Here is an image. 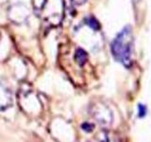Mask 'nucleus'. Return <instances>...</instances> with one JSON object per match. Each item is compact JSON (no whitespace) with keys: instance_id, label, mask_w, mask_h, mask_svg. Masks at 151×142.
I'll return each instance as SVG.
<instances>
[{"instance_id":"1","label":"nucleus","mask_w":151,"mask_h":142,"mask_svg":"<svg viewBox=\"0 0 151 142\" xmlns=\"http://www.w3.org/2000/svg\"><path fill=\"white\" fill-rule=\"evenodd\" d=\"M111 53L116 61L127 68L133 64L134 38L130 26L125 27L118 33L111 43Z\"/></svg>"},{"instance_id":"2","label":"nucleus","mask_w":151,"mask_h":142,"mask_svg":"<svg viewBox=\"0 0 151 142\" xmlns=\"http://www.w3.org/2000/svg\"><path fill=\"white\" fill-rule=\"evenodd\" d=\"M34 94H35L34 90L27 83H23L21 85V87H19V101H21V105L23 108H26L27 106V99H31ZM41 106H42L41 101L37 97L35 99H33L32 101L29 99V104H28V107L27 109V112L36 113Z\"/></svg>"},{"instance_id":"3","label":"nucleus","mask_w":151,"mask_h":142,"mask_svg":"<svg viewBox=\"0 0 151 142\" xmlns=\"http://www.w3.org/2000/svg\"><path fill=\"white\" fill-rule=\"evenodd\" d=\"M29 16H30L29 9L23 3L12 4L9 8L8 17L13 24H16V25L25 24L29 19Z\"/></svg>"},{"instance_id":"4","label":"nucleus","mask_w":151,"mask_h":142,"mask_svg":"<svg viewBox=\"0 0 151 142\" xmlns=\"http://www.w3.org/2000/svg\"><path fill=\"white\" fill-rule=\"evenodd\" d=\"M91 115L99 124L103 126H109L112 122L111 111L101 102H96L91 107Z\"/></svg>"},{"instance_id":"5","label":"nucleus","mask_w":151,"mask_h":142,"mask_svg":"<svg viewBox=\"0 0 151 142\" xmlns=\"http://www.w3.org/2000/svg\"><path fill=\"white\" fill-rule=\"evenodd\" d=\"M13 97L11 88L2 80H0V111H5L12 107Z\"/></svg>"},{"instance_id":"6","label":"nucleus","mask_w":151,"mask_h":142,"mask_svg":"<svg viewBox=\"0 0 151 142\" xmlns=\"http://www.w3.org/2000/svg\"><path fill=\"white\" fill-rule=\"evenodd\" d=\"M74 59L76 63L79 66H83L88 61V54L83 49H81V47H78L75 51Z\"/></svg>"},{"instance_id":"7","label":"nucleus","mask_w":151,"mask_h":142,"mask_svg":"<svg viewBox=\"0 0 151 142\" xmlns=\"http://www.w3.org/2000/svg\"><path fill=\"white\" fill-rule=\"evenodd\" d=\"M48 1L49 0H31L33 11L38 16H40L44 13L47 4H48Z\"/></svg>"},{"instance_id":"8","label":"nucleus","mask_w":151,"mask_h":142,"mask_svg":"<svg viewBox=\"0 0 151 142\" xmlns=\"http://www.w3.org/2000/svg\"><path fill=\"white\" fill-rule=\"evenodd\" d=\"M86 24L91 28H93V30H98L99 28H100L98 21L94 17H93V16H90V17H88L86 19Z\"/></svg>"},{"instance_id":"9","label":"nucleus","mask_w":151,"mask_h":142,"mask_svg":"<svg viewBox=\"0 0 151 142\" xmlns=\"http://www.w3.org/2000/svg\"><path fill=\"white\" fill-rule=\"evenodd\" d=\"M82 129H83L85 132L90 133V132H92V131H93V125L91 124V123L86 122V123H84V124H82Z\"/></svg>"},{"instance_id":"10","label":"nucleus","mask_w":151,"mask_h":142,"mask_svg":"<svg viewBox=\"0 0 151 142\" xmlns=\"http://www.w3.org/2000/svg\"><path fill=\"white\" fill-rule=\"evenodd\" d=\"M145 113H146V108L145 105H142V104H139V117H143L145 116Z\"/></svg>"},{"instance_id":"11","label":"nucleus","mask_w":151,"mask_h":142,"mask_svg":"<svg viewBox=\"0 0 151 142\" xmlns=\"http://www.w3.org/2000/svg\"><path fill=\"white\" fill-rule=\"evenodd\" d=\"M74 4H77V5H82L84 4L85 2L87 1V0H71Z\"/></svg>"}]
</instances>
